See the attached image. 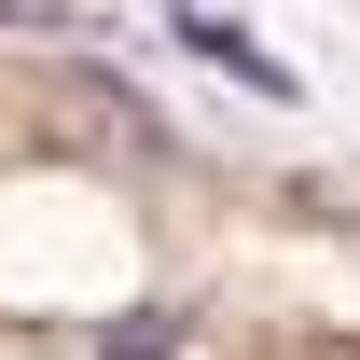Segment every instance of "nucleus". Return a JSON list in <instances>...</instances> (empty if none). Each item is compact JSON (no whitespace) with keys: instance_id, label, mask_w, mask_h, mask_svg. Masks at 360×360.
<instances>
[{"instance_id":"f257e3e1","label":"nucleus","mask_w":360,"mask_h":360,"mask_svg":"<svg viewBox=\"0 0 360 360\" xmlns=\"http://www.w3.org/2000/svg\"><path fill=\"white\" fill-rule=\"evenodd\" d=\"M180 42L208 56V70H236V84H264V97H291V70H277V56L250 42V28H222V14H180Z\"/></svg>"},{"instance_id":"f03ea898","label":"nucleus","mask_w":360,"mask_h":360,"mask_svg":"<svg viewBox=\"0 0 360 360\" xmlns=\"http://www.w3.org/2000/svg\"><path fill=\"white\" fill-rule=\"evenodd\" d=\"M14 14H28V0H0V28H14Z\"/></svg>"}]
</instances>
